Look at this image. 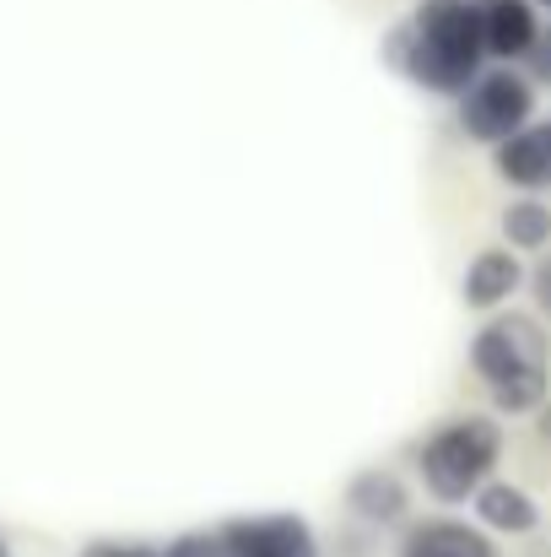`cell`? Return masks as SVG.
<instances>
[{"instance_id": "obj_15", "label": "cell", "mask_w": 551, "mask_h": 557, "mask_svg": "<svg viewBox=\"0 0 551 557\" xmlns=\"http://www.w3.org/2000/svg\"><path fill=\"white\" fill-rule=\"evenodd\" d=\"M98 557H168L163 547H152V542H114V547H92Z\"/></svg>"}, {"instance_id": "obj_11", "label": "cell", "mask_w": 551, "mask_h": 557, "mask_svg": "<svg viewBox=\"0 0 551 557\" xmlns=\"http://www.w3.org/2000/svg\"><path fill=\"white\" fill-rule=\"evenodd\" d=\"M400 557H498V542L476 525V520H454V515H422L405 525Z\"/></svg>"}, {"instance_id": "obj_13", "label": "cell", "mask_w": 551, "mask_h": 557, "mask_svg": "<svg viewBox=\"0 0 551 557\" xmlns=\"http://www.w3.org/2000/svg\"><path fill=\"white\" fill-rule=\"evenodd\" d=\"M163 553L168 557H227L222 542H216V531H184V536H174Z\"/></svg>"}, {"instance_id": "obj_19", "label": "cell", "mask_w": 551, "mask_h": 557, "mask_svg": "<svg viewBox=\"0 0 551 557\" xmlns=\"http://www.w3.org/2000/svg\"><path fill=\"white\" fill-rule=\"evenodd\" d=\"M547 44H551V33H547Z\"/></svg>"}, {"instance_id": "obj_20", "label": "cell", "mask_w": 551, "mask_h": 557, "mask_svg": "<svg viewBox=\"0 0 551 557\" xmlns=\"http://www.w3.org/2000/svg\"><path fill=\"white\" fill-rule=\"evenodd\" d=\"M547 82H551V76H547Z\"/></svg>"}, {"instance_id": "obj_7", "label": "cell", "mask_w": 551, "mask_h": 557, "mask_svg": "<svg viewBox=\"0 0 551 557\" xmlns=\"http://www.w3.org/2000/svg\"><path fill=\"white\" fill-rule=\"evenodd\" d=\"M530 287V271H525V255L519 249H476L465 276H460V304L476 309V314H498L509 309L519 293Z\"/></svg>"}, {"instance_id": "obj_5", "label": "cell", "mask_w": 551, "mask_h": 557, "mask_svg": "<svg viewBox=\"0 0 551 557\" xmlns=\"http://www.w3.org/2000/svg\"><path fill=\"white\" fill-rule=\"evenodd\" d=\"M216 542L227 557H325L320 531L292 515V509H271V515H233L216 525Z\"/></svg>"}, {"instance_id": "obj_18", "label": "cell", "mask_w": 551, "mask_h": 557, "mask_svg": "<svg viewBox=\"0 0 551 557\" xmlns=\"http://www.w3.org/2000/svg\"><path fill=\"white\" fill-rule=\"evenodd\" d=\"M0 557H5V542H0Z\"/></svg>"}, {"instance_id": "obj_9", "label": "cell", "mask_w": 551, "mask_h": 557, "mask_svg": "<svg viewBox=\"0 0 551 557\" xmlns=\"http://www.w3.org/2000/svg\"><path fill=\"white\" fill-rule=\"evenodd\" d=\"M481 33H487V60L525 65L536 44L547 38L541 5L536 0H481Z\"/></svg>"}, {"instance_id": "obj_16", "label": "cell", "mask_w": 551, "mask_h": 557, "mask_svg": "<svg viewBox=\"0 0 551 557\" xmlns=\"http://www.w3.org/2000/svg\"><path fill=\"white\" fill-rule=\"evenodd\" d=\"M536 433H541V444H551V400L536 411Z\"/></svg>"}, {"instance_id": "obj_12", "label": "cell", "mask_w": 551, "mask_h": 557, "mask_svg": "<svg viewBox=\"0 0 551 557\" xmlns=\"http://www.w3.org/2000/svg\"><path fill=\"white\" fill-rule=\"evenodd\" d=\"M503 244L519 255H547L551 249V200L547 195H514L498 216Z\"/></svg>"}, {"instance_id": "obj_8", "label": "cell", "mask_w": 551, "mask_h": 557, "mask_svg": "<svg viewBox=\"0 0 551 557\" xmlns=\"http://www.w3.org/2000/svg\"><path fill=\"white\" fill-rule=\"evenodd\" d=\"M465 509H471V520H476L487 536H509V542H519V536H536V531H541V498H536L530 487L509 482V476L481 482L476 498H471Z\"/></svg>"}, {"instance_id": "obj_10", "label": "cell", "mask_w": 551, "mask_h": 557, "mask_svg": "<svg viewBox=\"0 0 551 557\" xmlns=\"http://www.w3.org/2000/svg\"><path fill=\"white\" fill-rule=\"evenodd\" d=\"M492 169L503 185L519 195H547L551 189V120H530L519 136L492 147Z\"/></svg>"}, {"instance_id": "obj_2", "label": "cell", "mask_w": 551, "mask_h": 557, "mask_svg": "<svg viewBox=\"0 0 551 557\" xmlns=\"http://www.w3.org/2000/svg\"><path fill=\"white\" fill-rule=\"evenodd\" d=\"M471 369L498 417H536L551 400V336L536 314L498 309L471 336Z\"/></svg>"}, {"instance_id": "obj_3", "label": "cell", "mask_w": 551, "mask_h": 557, "mask_svg": "<svg viewBox=\"0 0 551 557\" xmlns=\"http://www.w3.org/2000/svg\"><path fill=\"white\" fill-rule=\"evenodd\" d=\"M503 449H509V433L498 417H481V411L449 417L416 444V482L433 504L465 509L476 498V487L498 476Z\"/></svg>"}, {"instance_id": "obj_6", "label": "cell", "mask_w": 551, "mask_h": 557, "mask_svg": "<svg viewBox=\"0 0 551 557\" xmlns=\"http://www.w3.org/2000/svg\"><path fill=\"white\" fill-rule=\"evenodd\" d=\"M411 482L395 471V466H363L347 493H341V509L367 525V531H395V525H411Z\"/></svg>"}, {"instance_id": "obj_4", "label": "cell", "mask_w": 551, "mask_h": 557, "mask_svg": "<svg viewBox=\"0 0 551 557\" xmlns=\"http://www.w3.org/2000/svg\"><path fill=\"white\" fill-rule=\"evenodd\" d=\"M454 103H460L454 109L460 131L481 147H498L536 120V82L519 65H487Z\"/></svg>"}, {"instance_id": "obj_17", "label": "cell", "mask_w": 551, "mask_h": 557, "mask_svg": "<svg viewBox=\"0 0 551 557\" xmlns=\"http://www.w3.org/2000/svg\"><path fill=\"white\" fill-rule=\"evenodd\" d=\"M536 5H541V11H551V0H536Z\"/></svg>"}, {"instance_id": "obj_14", "label": "cell", "mask_w": 551, "mask_h": 557, "mask_svg": "<svg viewBox=\"0 0 551 557\" xmlns=\"http://www.w3.org/2000/svg\"><path fill=\"white\" fill-rule=\"evenodd\" d=\"M530 293H536V309L551 320V249L536 260V271H530Z\"/></svg>"}, {"instance_id": "obj_1", "label": "cell", "mask_w": 551, "mask_h": 557, "mask_svg": "<svg viewBox=\"0 0 551 557\" xmlns=\"http://www.w3.org/2000/svg\"><path fill=\"white\" fill-rule=\"evenodd\" d=\"M384 60L433 98H460L487 71L481 0H422L384 44Z\"/></svg>"}]
</instances>
